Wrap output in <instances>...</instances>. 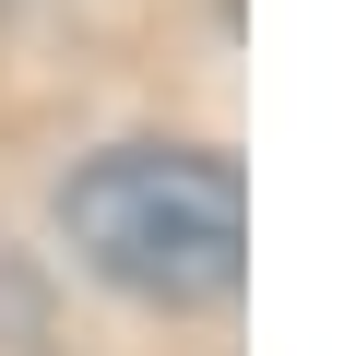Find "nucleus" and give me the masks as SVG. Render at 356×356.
Listing matches in <instances>:
<instances>
[{"label": "nucleus", "instance_id": "nucleus-1", "mask_svg": "<svg viewBox=\"0 0 356 356\" xmlns=\"http://www.w3.org/2000/svg\"><path fill=\"white\" fill-rule=\"evenodd\" d=\"M60 226L143 309H202L250 261V191L202 143H107V154H83L72 191H60Z\"/></svg>", "mask_w": 356, "mask_h": 356}]
</instances>
